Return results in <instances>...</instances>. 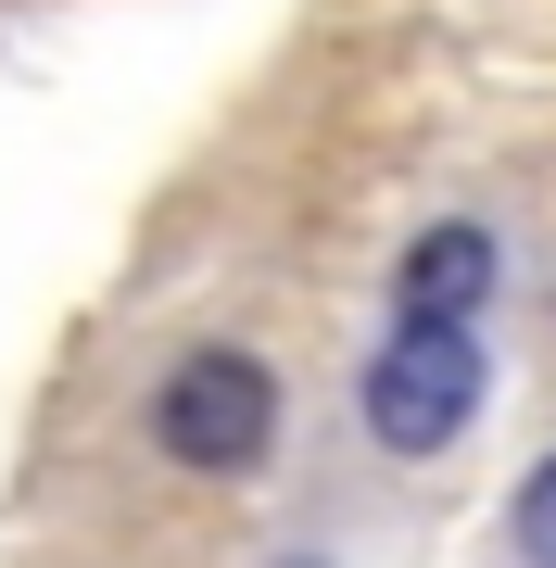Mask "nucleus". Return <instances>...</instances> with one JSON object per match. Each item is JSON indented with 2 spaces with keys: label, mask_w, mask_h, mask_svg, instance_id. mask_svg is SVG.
<instances>
[{
  "label": "nucleus",
  "mask_w": 556,
  "mask_h": 568,
  "mask_svg": "<svg viewBox=\"0 0 556 568\" xmlns=\"http://www.w3.org/2000/svg\"><path fill=\"white\" fill-rule=\"evenodd\" d=\"M152 443H165L178 467H203V480H228V467H253L279 443V379H266V354H178L165 366V392H152Z\"/></svg>",
  "instance_id": "f03ea898"
},
{
  "label": "nucleus",
  "mask_w": 556,
  "mask_h": 568,
  "mask_svg": "<svg viewBox=\"0 0 556 568\" xmlns=\"http://www.w3.org/2000/svg\"><path fill=\"white\" fill-rule=\"evenodd\" d=\"M518 556H532V568H556V455L518 480Z\"/></svg>",
  "instance_id": "20e7f679"
},
{
  "label": "nucleus",
  "mask_w": 556,
  "mask_h": 568,
  "mask_svg": "<svg viewBox=\"0 0 556 568\" xmlns=\"http://www.w3.org/2000/svg\"><path fill=\"white\" fill-rule=\"evenodd\" d=\"M392 304L468 328L481 304H494V227H431V241H405V265H392Z\"/></svg>",
  "instance_id": "7ed1b4c3"
},
{
  "label": "nucleus",
  "mask_w": 556,
  "mask_h": 568,
  "mask_svg": "<svg viewBox=\"0 0 556 568\" xmlns=\"http://www.w3.org/2000/svg\"><path fill=\"white\" fill-rule=\"evenodd\" d=\"M354 405L392 455H443L455 429L481 417V342L455 316H405L392 342L367 354V379H354Z\"/></svg>",
  "instance_id": "f257e3e1"
}]
</instances>
